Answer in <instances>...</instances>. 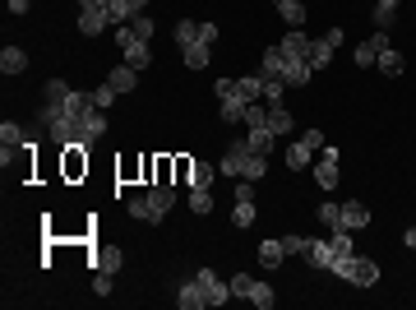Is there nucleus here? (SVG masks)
Wrapping results in <instances>:
<instances>
[{
    "label": "nucleus",
    "mask_w": 416,
    "mask_h": 310,
    "mask_svg": "<svg viewBox=\"0 0 416 310\" xmlns=\"http://www.w3.org/2000/svg\"><path fill=\"white\" fill-rule=\"evenodd\" d=\"M0 144H5V149H24V130H19V125L14 121H5V125H0Z\"/></svg>",
    "instance_id": "nucleus-32"
},
{
    "label": "nucleus",
    "mask_w": 416,
    "mask_h": 310,
    "mask_svg": "<svg viewBox=\"0 0 416 310\" xmlns=\"http://www.w3.org/2000/svg\"><path fill=\"white\" fill-rule=\"evenodd\" d=\"M402 241H407V246L416 250V227H407V231H402Z\"/></svg>",
    "instance_id": "nucleus-51"
},
{
    "label": "nucleus",
    "mask_w": 416,
    "mask_h": 310,
    "mask_svg": "<svg viewBox=\"0 0 416 310\" xmlns=\"http://www.w3.org/2000/svg\"><path fill=\"white\" fill-rule=\"evenodd\" d=\"M121 250H97V259H93V269H102V274H121Z\"/></svg>",
    "instance_id": "nucleus-25"
},
{
    "label": "nucleus",
    "mask_w": 416,
    "mask_h": 310,
    "mask_svg": "<svg viewBox=\"0 0 416 310\" xmlns=\"http://www.w3.org/2000/svg\"><path fill=\"white\" fill-rule=\"evenodd\" d=\"M125 213H130L134 222H153V209H148V195H134L130 204H125Z\"/></svg>",
    "instance_id": "nucleus-33"
},
{
    "label": "nucleus",
    "mask_w": 416,
    "mask_h": 310,
    "mask_svg": "<svg viewBox=\"0 0 416 310\" xmlns=\"http://www.w3.org/2000/svg\"><path fill=\"white\" fill-rule=\"evenodd\" d=\"M194 278H199V287H204L208 306H222V301H232V283H222V278H217L213 269H194Z\"/></svg>",
    "instance_id": "nucleus-4"
},
{
    "label": "nucleus",
    "mask_w": 416,
    "mask_h": 310,
    "mask_svg": "<svg viewBox=\"0 0 416 310\" xmlns=\"http://www.w3.org/2000/svg\"><path fill=\"white\" fill-rule=\"evenodd\" d=\"M65 98H69V84H65V79H46V102L61 106Z\"/></svg>",
    "instance_id": "nucleus-38"
},
{
    "label": "nucleus",
    "mask_w": 416,
    "mask_h": 310,
    "mask_svg": "<svg viewBox=\"0 0 416 310\" xmlns=\"http://www.w3.org/2000/svg\"><path fill=\"white\" fill-rule=\"evenodd\" d=\"M277 14H282L287 28H301L305 24V0H282V5H277Z\"/></svg>",
    "instance_id": "nucleus-18"
},
{
    "label": "nucleus",
    "mask_w": 416,
    "mask_h": 310,
    "mask_svg": "<svg viewBox=\"0 0 416 310\" xmlns=\"http://www.w3.org/2000/svg\"><path fill=\"white\" fill-rule=\"evenodd\" d=\"M305 255H310L315 269H329L333 264V246H329V241H310V250H305Z\"/></svg>",
    "instance_id": "nucleus-24"
},
{
    "label": "nucleus",
    "mask_w": 416,
    "mask_h": 310,
    "mask_svg": "<svg viewBox=\"0 0 416 310\" xmlns=\"http://www.w3.org/2000/svg\"><path fill=\"white\" fill-rule=\"evenodd\" d=\"M112 278L116 274H102V269H97V274H93V292L97 296H112Z\"/></svg>",
    "instance_id": "nucleus-44"
},
{
    "label": "nucleus",
    "mask_w": 416,
    "mask_h": 310,
    "mask_svg": "<svg viewBox=\"0 0 416 310\" xmlns=\"http://www.w3.org/2000/svg\"><path fill=\"white\" fill-rule=\"evenodd\" d=\"M380 9H398V0H380Z\"/></svg>",
    "instance_id": "nucleus-52"
},
{
    "label": "nucleus",
    "mask_w": 416,
    "mask_h": 310,
    "mask_svg": "<svg viewBox=\"0 0 416 310\" xmlns=\"http://www.w3.org/2000/svg\"><path fill=\"white\" fill-rule=\"evenodd\" d=\"M282 93H287V84H282V79H269V74H264V102H282Z\"/></svg>",
    "instance_id": "nucleus-39"
},
{
    "label": "nucleus",
    "mask_w": 416,
    "mask_h": 310,
    "mask_svg": "<svg viewBox=\"0 0 416 310\" xmlns=\"http://www.w3.org/2000/svg\"><path fill=\"white\" fill-rule=\"evenodd\" d=\"M301 144H305L310 153H320V149H324V130H305V134H301Z\"/></svg>",
    "instance_id": "nucleus-46"
},
{
    "label": "nucleus",
    "mask_w": 416,
    "mask_h": 310,
    "mask_svg": "<svg viewBox=\"0 0 416 310\" xmlns=\"http://www.w3.org/2000/svg\"><path fill=\"white\" fill-rule=\"evenodd\" d=\"M329 246H333V255H356V246H352V231H347V227H333Z\"/></svg>",
    "instance_id": "nucleus-28"
},
{
    "label": "nucleus",
    "mask_w": 416,
    "mask_h": 310,
    "mask_svg": "<svg viewBox=\"0 0 416 310\" xmlns=\"http://www.w3.org/2000/svg\"><path fill=\"white\" fill-rule=\"evenodd\" d=\"M107 84H112L116 93H134V84H139V70H130V65H116V70L107 74Z\"/></svg>",
    "instance_id": "nucleus-14"
},
{
    "label": "nucleus",
    "mask_w": 416,
    "mask_h": 310,
    "mask_svg": "<svg viewBox=\"0 0 416 310\" xmlns=\"http://www.w3.org/2000/svg\"><path fill=\"white\" fill-rule=\"evenodd\" d=\"M245 301H250V306H259V310H273V301H277V296H273V287H269V283H254Z\"/></svg>",
    "instance_id": "nucleus-26"
},
{
    "label": "nucleus",
    "mask_w": 416,
    "mask_h": 310,
    "mask_svg": "<svg viewBox=\"0 0 416 310\" xmlns=\"http://www.w3.org/2000/svg\"><path fill=\"white\" fill-rule=\"evenodd\" d=\"M292 111H287V106L282 102H269V130L277 134V139H282V134H292Z\"/></svg>",
    "instance_id": "nucleus-12"
},
{
    "label": "nucleus",
    "mask_w": 416,
    "mask_h": 310,
    "mask_svg": "<svg viewBox=\"0 0 416 310\" xmlns=\"http://www.w3.org/2000/svg\"><path fill=\"white\" fill-rule=\"evenodd\" d=\"M232 222H236V227H250V222H254V204H236Z\"/></svg>",
    "instance_id": "nucleus-45"
},
{
    "label": "nucleus",
    "mask_w": 416,
    "mask_h": 310,
    "mask_svg": "<svg viewBox=\"0 0 416 310\" xmlns=\"http://www.w3.org/2000/svg\"><path fill=\"white\" fill-rule=\"evenodd\" d=\"M172 204H176V190L167 186V181H157V186L148 190V209H153V222H162L167 213H172Z\"/></svg>",
    "instance_id": "nucleus-7"
},
{
    "label": "nucleus",
    "mask_w": 416,
    "mask_h": 310,
    "mask_svg": "<svg viewBox=\"0 0 416 310\" xmlns=\"http://www.w3.org/2000/svg\"><path fill=\"white\" fill-rule=\"evenodd\" d=\"M254 186H259V181H245V176H236V186H232L236 204H254Z\"/></svg>",
    "instance_id": "nucleus-37"
},
{
    "label": "nucleus",
    "mask_w": 416,
    "mask_h": 310,
    "mask_svg": "<svg viewBox=\"0 0 416 310\" xmlns=\"http://www.w3.org/2000/svg\"><path fill=\"white\" fill-rule=\"evenodd\" d=\"M333 51H338V46H329L324 37H315V46H310V70H324V65L333 61Z\"/></svg>",
    "instance_id": "nucleus-23"
},
{
    "label": "nucleus",
    "mask_w": 416,
    "mask_h": 310,
    "mask_svg": "<svg viewBox=\"0 0 416 310\" xmlns=\"http://www.w3.org/2000/svg\"><path fill=\"white\" fill-rule=\"evenodd\" d=\"M65 171H69V176H79V171H84V158H79V149H69V162H65Z\"/></svg>",
    "instance_id": "nucleus-48"
},
{
    "label": "nucleus",
    "mask_w": 416,
    "mask_h": 310,
    "mask_svg": "<svg viewBox=\"0 0 416 310\" xmlns=\"http://www.w3.org/2000/svg\"><path fill=\"white\" fill-rule=\"evenodd\" d=\"M84 5H107V0H79V9H84Z\"/></svg>",
    "instance_id": "nucleus-53"
},
{
    "label": "nucleus",
    "mask_w": 416,
    "mask_h": 310,
    "mask_svg": "<svg viewBox=\"0 0 416 310\" xmlns=\"http://www.w3.org/2000/svg\"><path fill=\"white\" fill-rule=\"evenodd\" d=\"M380 74H389V79H393V74H402V56L393 51V46H389V51H380Z\"/></svg>",
    "instance_id": "nucleus-36"
},
{
    "label": "nucleus",
    "mask_w": 416,
    "mask_h": 310,
    "mask_svg": "<svg viewBox=\"0 0 416 310\" xmlns=\"http://www.w3.org/2000/svg\"><path fill=\"white\" fill-rule=\"evenodd\" d=\"M190 209L194 213H213V195H208V190H190Z\"/></svg>",
    "instance_id": "nucleus-40"
},
{
    "label": "nucleus",
    "mask_w": 416,
    "mask_h": 310,
    "mask_svg": "<svg viewBox=\"0 0 416 310\" xmlns=\"http://www.w3.org/2000/svg\"><path fill=\"white\" fill-rule=\"evenodd\" d=\"M148 61H153L148 42H134V46H125V65H130V70H148Z\"/></svg>",
    "instance_id": "nucleus-22"
},
{
    "label": "nucleus",
    "mask_w": 416,
    "mask_h": 310,
    "mask_svg": "<svg viewBox=\"0 0 416 310\" xmlns=\"http://www.w3.org/2000/svg\"><path fill=\"white\" fill-rule=\"evenodd\" d=\"M282 255H287V250H282V241H259V264H282Z\"/></svg>",
    "instance_id": "nucleus-27"
},
{
    "label": "nucleus",
    "mask_w": 416,
    "mask_h": 310,
    "mask_svg": "<svg viewBox=\"0 0 416 310\" xmlns=\"http://www.w3.org/2000/svg\"><path fill=\"white\" fill-rule=\"evenodd\" d=\"M315 218H320L324 222V227H342V204H320V209H315Z\"/></svg>",
    "instance_id": "nucleus-30"
},
{
    "label": "nucleus",
    "mask_w": 416,
    "mask_h": 310,
    "mask_svg": "<svg viewBox=\"0 0 416 310\" xmlns=\"http://www.w3.org/2000/svg\"><path fill=\"white\" fill-rule=\"evenodd\" d=\"M282 70H287L282 46H269V51H264V74H269V79H282Z\"/></svg>",
    "instance_id": "nucleus-21"
},
{
    "label": "nucleus",
    "mask_w": 416,
    "mask_h": 310,
    "mask_svg": "<svg viewBox=\"0 0 416 310\" xmlns=\"http://www.w3.org/2000/svg\"><path fill=\"white\" fill-rule=\"evenodd\" d=\"M185 65H190V70H208V61H213V46L208 42H194V46H185Z\"/></svg>",
    "instance_id": "nucleus-15"
},
{
    "label": "nucleus",
    "mask_w": 416,
    "mask_h": 310,
    "mask_svg": "<svg viewBox=\"0 0 416 310\" xmlns=\"http://www.w3.org/2000/svg\"><path fill=\"white\" fill-rule=\"evenodd\" d=\"M112 28V14H107V5H84L79 9V33L84 37H97Z\"/></svg>",
    "instance_id": "nucleus-3"
},
{
    "label": "nucleus",
    "mask_w": 416,
    "mask_h": 310,
    "mask_svg": "<svg viewBox=\"0 0 416 310\" xmlns=\"http://www.w3.org/2000/svg\"><path fill=\"white\" fill-rule=\"evenodd\" d=\"M338 162H342V149H320V162H315V186L320 190H333L338 186Z\"/></svg>",
    "instance_id": "nucleus-2"
},
{
    "label": "nucleus",
    "mask_w": 416,
    "mask_h": 310,
    "mask_svg": "<svg viewBox=\"0 0 416 310\" xmlns=\"http://www.w3.org/2000/svg\"><path fill=\"white\" fill-rule=\"evenodd\" d=\"M365 222H370V209H365L361 199H347V204H342V227L347 231H361Z\"/></svg>",
    "instance_id": "nucleus-11"
},
{
    "label": "nucleus",
    "mask_w": 416,
    "mask_h": 310,
    "mask_svg": "<svg viewBox=\"0 0 416 310\" xmlns=\"http://www.w3.org/2000/svg\"><path fill=\"white\" fill-rule=\"evenodd\" d=\"M213 176H217L213 162H190V176H185V181H190L194 190H208V186H213Z\"/></svg>",
    "instance_id": "nucleus-16"
},
{
    "label": "nucleus",
    "mask_w": 416,
    "mask_h": 310,
    "mask_svg": "<svg viewBox=\"0 0 416 310\" xmlns=\"http://www.w3.org/2000/svg\"><path fill=\"white\" fill-rule=\"evenodd\" d=\"M282 250H287V255H305L310 241H305V236H282Z\"/></svg>",
    "instance_id": "nucleus-43"
},
{
    "label": "nucleus",
    "mask_w": 416,
    "mask_h": 310,
    "mask_svg": "<svg viewBox=\"0 0 416 310\" xmlns=\"http://www.w3.org/2000/svg\"><path fill=\"white\" fill-rule=\"evenodd\" d=\"M241 176H245V181H264V176H269V158H264V153H254V149H250V158H245Z\"/></svg>",
    "instance_id": "nucleus-19"
},
{
    "label": "nucleus",
    "mask_w": 416,
    "mask_h": 310,
    "mask_svg": "<svg viewBox=\"0 0 416 310\" xmlns=\"http://www.w3.org/2000/svg\"><path fill=\"white\" fill-rule=\"evenodd\" d=\"M310 162H315V153H310V149H305V144H301V139H296V144H292V149H287V167H292V171H305V167H310Z\"/></svg>",
    "instance_id": "nucleus-20"
},
{
    "label": "nucleus",
    "mask_w": 416,
    "mask_h": 310,
    "mask_svg": "<svg viewBox=\"0 0 416 310\" xmlns=\"http://www.w3.org/2000/svg\"><path fill=\"white\" fill-rule=\"evenodd\" d=\"M130 28H134V37H139V42H148V37H153V19H148V14L130 19Z\"/></svg>",
    "instance_id": "nucleus-41"
},
{
    "label": "nucleus",
    "mask_w": 416,
    "mask_h": 310,
    "mask_svg": "<svg viewBox=\"0 0 416 310\" xmlns=\"http://www.w3.org/2000/svg\"><path fill=\"white\" fill-rule=\"evenodd\" d=\"M176 306H181V310H204V306H208V296H204L199 278H190V283H181V292H176Z\"/></svg>",
    "instance_id": "nucleus-10"
},
{
    "label": "nucleus",
    "mask_w": 416,
    "mask_h": 310,
    "mask_svg": "<svg viewBox=\"0 0 416 310\" xmlns=\"http://www.w3.org/2000/svg\"><path fill=\"white\" fill-rule=\"evenodd\" d=\"M217 102H222V111H217V116H222L227 125L245 121V106H250V102H241V98H236V93H227V98H217Z\"/></svg>",
    "instance_id": "nucleus-17"
},
{
    "label": "nucleus",
    "mask_w": 416,
    "mask_h": 310,
    "mask_svg": "<svg viewBox=\"0 0 416 310\" xmlns=\"http://www.w3.org/2000/svg\"><path fill=\"white\" fill-rule=\"evenodd\" d=\"M116 98H121V93H116L112 84H102V89H93V106H97V111H112V106H116Z\"/></svg>",
    "instance_id": "nucleus-34"
},
{
    "label": "nucleus",
    "mask_w": 416,
    "mask_h": 310,
    "mask_svg": "<svg viewBox=\"0 0 416 310\" xmlns=\"http://www.w3.org/2000/svg\"><path fill=\"white\" fill-rule=\"evenodd\" d=\"M148 9V0H107V14H112V28L130 24V19H139Z\"/></svg>",
    "instance_id": "nucleus-6"
},
{
    "label": "nucleus",
    "mask_w": 416,
    "mask_h": 310,
    "mask_svg": "<svg viewBox=\"0 0 416 310\" xmlns=\"http://www.w3.org/2000/svg\"><path fill=\"white\" fill-rule=\"evenodd\" d=\"M199 42H208V46L217 42V24H199Z\"/></svg>",
    "instance_id": "nucleus-49"
},
{
    "label": "nucleus",
    "mask_w": 416,
    "mask_h": 310,
    "mask_svg": "<svg viewBox=\"0 0 416 310\" xmlns=\"http://www.w3.org/2000/svg\"><path fill=\"white\" fill-rule=\"evenodd\" d=\"M393 14H398V9H380V5H375V28H384V33H389V28H393Z\"/></svg>",
    "instance_id": "nucleus-47"
},
{
    "label": "nucleus",
    "mask_w": 416,
    "mask_h": 310,
    "mask_svg": "<svg viewBox=\"0 0 416 310\" xmlns=\"http://www.w3.org/2000/svg\"><path fill=\"white\" fill-rule=\"evenodd\" d=\"M28 5L33 0H9V14H28Z\"/></svg>",
    "instance_id": "nucleus-50"
},
{
    "label": "nucleus",
    "mask_w": 416,
    "mask_h": 310,
    "mask_svg": "<svg viewBox=\"0 0 416 310\" xmlns=\"http://www.w3.org/2000/svg\"><path fill=\"white\" fill-rule=\"evenodd\" d=\"M277 46H282V51L292 56V61H310V46H315V37H305V28H292V33H287Z\"/></svg>",
    "instance_id": "nucleus-9"
},
{
    "label": "nucleus",
    "mask_w": 416,
    "mask_h": 310,
    "mask_svg": "<svg viewBox=\"0 0 416 310\" xmlns=\"http://www.w3.org/2000/svg\"><path fill=\"white\" fill-rule=\"evenodd\" d=\"M0 70H5V74H24L28 70V51H24V46H5V51H0Z\"/></svg>",
    "instance_id": "nucleus-13"
},
{
    "label": "nucleus",
    "mask_w": 416,
    "mask_h": 310,
    "mask_svg": "<svg viewBox=\"0 0 416 310\" xmlns=\"http://www.w3.org/2000/svg\"><path fill=\"white\" fill-rule=\"evenodd\" d=\"M245 125H250V130H259V125H264V130H269V106L250 102V106H245Z\"/></svg>",
    "instance_id": "nucleus-35"
},
{
    "label": "nucleus",
    "mask_w": 416,
    "mask_h": 310,
    "mask_svg": "<svg viewBox=\"0 0 416 310\" xmlns=\"http://www.w3.org/2000/svg\"><path fill=\"white\" fill-rule=\"evenodd\" d=\"M176 42H181V51H185V46H194V42H199V24L181 19V24H176Z\"/></svg>",
    "instance_id": "nucleus-31"
},
{
    "label": "nucleus",
    "mask_w": 416,
    "mask_h": 310,
    "mask_svg": "<svg viewBox=\"0 0 416 310\" xmlns=\"http://www.w3.org/2000/svg\"><path fill=\"white\" fill-rule=\"evenodd\" d=\"M273 139H277V134H273V130H264V125H259V130H250V134H245V144H250L254 153H269V149H273Z\"/></svg>",
    "instance_id": "nucleus-29"
},
{
    "label": "nucleus",
    "mask_w": 416,
    "mask_h": 310,
    "mask_svg": "<svg viewBox=\"0 0 416 310\" xmlns=\"http://www.w3.org/2000/svg\"><path fill=\"white\" fill-rule=\"evenodd\" d=\"M273 5H282V0H273Z\"/></svg>",
    "instance_id": "nucleus-54"
},
{
    "label": "nucleus",
    "mask_w": 416,
    "mask_h": 310,
    "mask_svg": "<svg viewBox=\"0 0 416 310\" xmlns=\"http://www.w3.org/2000/svg\"><path fill=\"white\" fill-rule=\"evenodd\" d=\"M250 287H254L250 274H232V296H250Z\"/></svg>",
    "instance_id": "nucleus-42"
},
{
    "label": "nucleus",
    "mask_w": 416,
    "mask_h": 310,
    "mask_svg": "<svg viewBox=\"0 0 416 310\" xmlns=\"http://www.w3.org/2000/svg\"><path fill=\"white\" fill-rule=\"evenodd\" d=\"M380 51H389V33H384V28H375V37H365V42L356 46V51H352V61L365 70V65H375V61H380Z\"/></svg>",
    "instance_id": "nucleus-5"
},
{
    "label": "nucleus",
    "mask_w": 416,
    "mask_h": 310,
    "mask_svg": "<svg viewBox=\"0 0 416 310\" xmlns=\"http://www.w3.org/2000/svg\"><path fill=\"white\" fill-rule=\"evenodd\" d=\"M329 274H338L342 283H352V287H375V283H380V259H365V255H333Z\"/></svg>",
    "instance_id": "nucleus-1"
},
{
    "label": "nucleus",
    "mask_w": 416,
    "mask_h": 310,
    "mask_svg": "<svg viewBox=\"0 0 416 310\" xmlns=\"http://www.w3.org/2000/svg\"><path fill=\"white\" fill-rule=\"evenodd\" d=\"M245 158H250V144H236L232 139V149L222 153V162H217V171H222V176H241V167H245Z\"/></svg>",
    "instance_id": "nucleus-8"
}]
</instances>
